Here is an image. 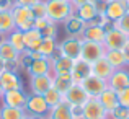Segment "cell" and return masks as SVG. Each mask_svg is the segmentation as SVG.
<instances>
[{
	"instance_id": "obj_1",
	"label": "cell",
	"mask_w": 129,
	"mask_h": 119,
	"mask_svg": "<svg viewBox=\"0 0 129 119\" xmlns=\"http://www.w3.org/2000/svg\"><path fill=\"white\" fill-rule=\"evenodd\" d=\"M46 10L47 18L54 23L66 21L70 15L74 13V5L66 0H46Z\"/></svg>"
},
{
	"instance_id": "obj_2",
	"label": "cell",
	"mask_w": 129,
	"mask_h": 119,
	"mask_svg": "<svg viewBox=\"0 0 129 119\" xmlns=\"http://www.w3.org/2000/svg\"><path fill=\"white\" fill-rule=\"evenodd\" d=\"M12 15H13V21H15V28L20 29V31L31 29L33 25H35V15H33L29 7L13 5L12 7Z\"/></svg>"
},
{
	"instance_id": "obj_3",
	"label": "cell",
	"mask_w": 129,
	"mask_h": 119,
	"mask_svg": "<svg viewBox=\"0 0 129 119\" xmlns=\"http://www.w3.org/2000/svg\"><path fill=\"white\" fill-rule=\"evenodd\" d=\"M105 49H121L127 46V34L123 33L119 28L113 26V28L106 29L105 33V41H103Z\"/></svg>"
},
{
	"instance_id": "obj_4",
	"label": "cell",
	"mask_w": 129,
	"mask_h": 119,
	"mask_svg": "<svg viewBox=\"0 0 129 119\" xmlns=\"http://www.w3.org/2000/svg\"><path fill=\"white\" fill-rule=\"evenodd\" d=\"M49 109L51 108L47 106L46 100H44L43 95H36V93H31L28 96V101H26V108H25V113L29 114V116H47L49 114Z\"/></svg>"
},
{
	"instance_id": "obj_5",
	"label": "cell",
	"mask_w": 129,
	"mask_h": 119,
	"mask_svg": "<svg viewBox=\"0 0 129 119\" xmlns=\"http://www.w3.org/2000/svg\"><path fill=\"white\" fill-rule=\"evenodd\" d=\"M105 52H106V49H105L103 44L82 39V51H80V57H82L83 60L93 64L95 60L105 57Z\"/></svg>"
},
{
	"instance_id": "obj_6",
	"label": "cell",
	"mask_w": 129,
	"mask_h": 119,
	"mask_svg": "<svg viewBox=\"0 0 129 119\" xmlns=\"http://www.w3.org/2000/svg\"><path fill=\"white\" fill-rule=\"evenodd\" d=\"M80 87L83 88V91H85L90 98H98L108 88V83L91 73V75H88L87 78H83L80 82Z\"/></svg>"
},
{
	"instance_id": "obj_7",
	"label": "cell",
	"mask_w": 129,
	"mask_h": 119,
	"mask_svg": "<svg viewBox=\"0 0 129 119\" xmlns=\"http://www.w3.org/2000/svg\"><path fill=\"white\" fill-rule=\"evenodd\" d=\"M108 111L103 108L98 98H90L82 106V119H106Z\"/></svg>"
},
{
	"instance_id": "obj_8",
	"label": "cell",
	"mask_w": 129,
	"mask_h": 119,
	"mask_svg": "<svg viewBox=\"0 0 129 119\" xmlns=\"http://www.w3.org/2000/svg\"><path fill=\"white\" fill-rule=\"evenodd\" d=\"M127 10H129V0H110L105 7L103 15L106 16V20L116 23Z\"/></svg>"
},
{
	"instance_id": "obj_9",
	"label": "cell",
	"mask_w": 129,
	"mask_h": 119,
	"mask_svg": "<svg viewBox=\"0 0 129 119\" xmlns=\"http://www.w3.org/2000/svg\"><path fill=\"white\" fill-rule=\"evenodd\" d=\"M59 49L62 52V56L69 57V59H79L80 57V51H82V39L77 36H70V38L64 39L59 44Z\"/></svg>"
},
{
	"instance_id": "obj_10",
	"label": "cell",
	"mask_w": 129,
	"mask_h": 119,
	"mask_svg": "<svg viewBox=\"0 0 129 119\" xmlns=\"http://www.w3.org/2000/svg\"><path fill=\"white\" fill-rule=\"evenodd\" d=\"M3 104L10 108H18V109H25L26 101H28V95L23 90H10L3 93Z\"/></svg>"
},
{
	"instance_id": "obj_11",
	"label": "cell",
	"mask_w": 129,
	"mask_h": 119,
	"mask_svg": "<svg viewBox=\"0 0 129 119\" xmlns=\"http://www.w3.org/2000/svg\"><path fill=\"white\" fill-rule=\"evenodd\" d=\"M108 88L118 91L124 90V88L129 87V70L127 69H116L113 72V75L108 78Z\"/></svg>"
},
{
	"instance_id": "obj_12",
	"label": "cell",
	"mask_w": 129,
	"mask_h": 119,
	"mask_svg": "<svg viewBox=\"0 0 129 119\" xmlns=\"http://www.w3.org/2000/svg\"><path fill=\"white\" fill-rule=\"evenodd\" d=\"M64 100H66L70 106H80L82 108L83 104L90 100V96L83 91V88L80 87V83H75L66 95H64Z\"/></svg>"
},
{
	"instance_id": "obj_13",
	"label": "cell",
	"mask_w": 129,
	"mask_h": 119,
	"mask_svg": "<svg viewBox=\"0 0 129 119\" xmlns=\"http://www.w3.org/2000/svg\"><path fill=\"white\" fill-rule=\"evenodd\" d=\"M74 85H75V82H74V77H72L70 72H56V73H52V87L56 88L57 91H60L62 95H66Z\"/></svg>"
},
{
	"instance_id": "obj_14",
	"label": "cell",
	"mask_w": 129,
	"mask_h": 119,
	"mask_svg": "<svg viewBox=\"0 0 129 119\" xmlns=\"http://www.w3.org/2000/svg\"><path fill=\"white\" fill-rule=\"evenodd\" d=\"M70 73H72V77H74V82H75V83H80L83 78H87L88 75L93 73L91 72V64L87 62V60H83L82 57H79V59L74 60Z\"/></svg>"
},
{
	"instance_id": "obj_15",
	"label": "cell",
	"mask_w": 129,
	"mask_h": 119,
	"mask_svg": "<svg viewBox=\"0 0 129 119\" xmlns=\"http://www.w3.org/2000/svg\"><path fill=\"white\" fill-rule=\"evenodd\" d=\"M31 93L36 95H44L51 87H52V73L46 75H31Z\"/></svg>"
},
{
	"instance_id": "obj_16",
	"label": "cell",
	"mask_w": 129,
	"mask_h": 119,
	"mask_svg": "<svg viewBox=\"0 0 129 119\" xmlns=\"http://www.w3.org/2000/svg\"><path fill=\"white\" fill-rule=\"evenodd\" d=\"M0 83H2L3 91H10V90H21V80H20L18 73L13 70H3L0 73Z\"/></svg>"
},
{
	"instance_id": "obj_17",
	"label": "cell",
	"mask_w": 129,
	"mask_h": 119,
	"mask_svg": "<svg viewBox=\"0 0 129 119\" xmlns=\"http://www.w3.org/2000/svg\"><path fill=\"white\" fill-rule=\"evenodd\" d=\"M74 13H75V15L79 16V18H82L85 23H90L91 20H93V18H95V16H96L100 12H98L96 3H95V2H91V0H88V2L82 3V5L75 7Z\"/></svg>"
},
{
	"instance_id": "obj_18",
	"label": "cell",
	"mask_w": 129,
	"mask_h": 119,
	"mask_svg": "<svg viewBox=\"0 0 129 119\" xmlns=\"http://www.w3.org/2000/svg\"><path fill=\"white\" fill-rule=\"evenodd\" d=\"M91 72H93V75H96L98 78L108 82V78H110L111 75H113L114 69L111 67V64L108 62L105 57H101V59L95 60L93 64H91Z\"/></svg>"
},
{
	"instance_id": "obj_19",
	"label": "cell",
	"mask_w": 129,
	"mask_h": 119,
	"mask_svg": "<svg viewBox=\"0 0 129 119\" xmlns=\"http://www.w3.org/2000/svg\"><path fill=\"white\" fill-rule=\"evenodd\" d=\"M20 56H21V54H20L18 51H16L15 47H13L12 44L7 41V38L0 41V59H2L5 64L18 62V60H20Z\"/></svg>"
},
{
	"instance_id": "obj_20",
	"label": "cell",
	"mask_w": 129,
	"mask_h": 119,
	"mask_svg": "<svg viewBox=\"0 0 129 119\" xmlns=\"http://www.w3.org/2000/svg\"><path fill=\"white\" fill-rule=\"evenodd\" d=\"M47 116H49V119H74V111L72 106L64 100L54 108H51Z\"/></svg>"
},
{
	"instance_id": "obj_21",
	"label": "cell",
	"mask_w": 129,
	"mask_h": 119,
	"mask_svg": "<svg viewBox=\"0 0 129 119\" xmlns=\"http://www.w3.org/2000/svg\"><path fill=\"white\" fill-rule=\"evenodd\" d=\"M105 28L103 26H96V25H87L85 29H83L80 39H85V41H93V43H100L103 44L105 41Z\"/></svg>"
},
{
	"instance_id": "obj_22",
	"label": "cell",
	"mask_w": 129,
	"mask_h": 119,
	"mask_svg": "<svg viewBox=\"0 0 129 119\" xmlns=\"http://www.w3.org/2000/svg\"><path fill=\"white\" fill-rule=\"evenodd\" d=\"M64 23H66V31L69 33L70 36H77V38H79V34L83 33V29H85V26H87V23L83 21L82 18H79L75 13H72Z\"/></svg>"
},
{
	"instance_id": "obj_23",
	"label": "cell",
	"mask_w": 129,
	"mask_h": 119,
	"mask_svg": "<svg viewBox=\"0 0 129 119\" xmlns=\"http://www.w3.org/2000/svg\"><path fill=\"white\" fill-rule=\"evenodd\" d=\"M28 70L31 75H46V73H51V60L43 56L38 57V59H33Z\"/></svg>"
},
{
	"instance_id": "obj_24",
	"label": "cell",
	"mask_w": 129,
	"mask_h": 119,
	"mask_svg": "<svg viewBox=\"0 0 129 119\" xmlns=\"http://www.w3.org/2000/svg\"><path fill=\"white\" fill-rule=\"evenodd\" d=\"M98 100H100V103L103 104L105 109L108 111V114H110L114 108L119 106V101H118V93L114 90H111V88H106V90H105L103 93L98 96Z\"/></svg>"
},
{
	"instance_id": "obj_25",
	"label": "cell",
	"mask_w": 129,
	"mask_h": 119,
	"mask_svg": "<svg viewBox=\"0 0 129 119\" xmlns=\"http://www.w3.org/2000/svg\"><path fill=\"white\" fill-rule=\"evenodd\" d=\"M23 36H25L26 52H28V51H38L39 44H41V41H43L41 31H38V29L31 28V29H26V31H23Z\"/></svg>"
},
{
	"instance_id": "obj_26",
	"label": "cell",
	"mask_w": 129,
	"mask_h": 119,
	"mask_svg": "<svg viewBox=\"0 0 129 119\" xmlns=\"http://www.w3.org/2000/svg\"><path fill=\"white\" fill-rule=\"evenodd\" d=\"M105 59L111 64L114 70L116 69H124L126 67V59H124V52L121 49H106L105 52Z\"/></svg>"
},
{
	"instance_id": "obj_27",
	"label": "cell",
	"mask_w": 129,
	"mask_h": 119,
	"mask_svg": "<svg viewBox=\"0 0 129 119\" xmlns=\"http://www.w3.org/2000/svg\"><path fill=\"white\" fill-rule=\"evenodd\" d=\"M7 41H8L10 44H12L13 47H15L16 51H18L20 54H25L26 52V46H25V36H23V31H20V29H13V31L8 33V36H7Z\"/></svg>"
},
{
	"instance_id": "obj_28",
	"label": "cell",
	"mask_w": 129,
	"mask_h": 119,
	"mask_svg": "<svg viewBox=\"0 0 129 119\" xmlns=\"http://www.w3.org/2000/svg\"><path fill=\"white\" fill-rule=\"evenodd\" d=\"M15 29L12 10H0V34H8Z\"/></svg>"
},
{
	"instance_id": "obj_29",
	"label": "cell",
	"mask_w": 129,
	"mask_h": 119,
	"mask_svg": "<svg viewBox=\"0 0 129 119\" xmlns=\"http://www.w3.org/2000/svg\"><path fill=\"white\" fill-rule=\"evenodd\" d=\"M72 64H74V59L60 56V57H57V59L51 60V72L52 73H56V72H70Z\"/></svg>"
},
{
	"instance_id": "obj_30",
	"label": "cell",
	"mask_w": 129,
	"mask_h": 119,
	"mask_svg": "<svg viewBox=\"0 0 129 119\" xmlns=\"http://www.w3.org/2000/svg\"><path fill=\"white\" fill-rule=\"evenodd\" d=\"M57 47H59V44H57L56 38H43L41 44H39V47H38V52L41 54L43 57H47V59H49V57L56 52Z\"/></svg>"
},
{
	"instance_id": "obj_31",
	"label": "cell",
	"mask_w": 129,
	"mask_h": 119,
	"mask_svg": "<svg viewBox=\"0 0 129 119\" xmlns=\"http://www.w3.org/2000/svg\"><path fill=\"white\" fill-rule=\"evenodd\" d=\"M43 96H44V100H46V103H47L49 108H54L56 104H59L60 101H64V95L60 93V91H57L54 87H51Z\"/></svg>"
},
{
	"instance_id": "obj_32",
	"label": "cell",
	"mask_w": 129,
	"mask_h": 119,
	"mask_svg": "<svg viewBox=\"0 0 129 119\" xmlns=\"http://www.w3.org/2000/svg\"><path fill=\"white\" fill-rule=\"evenodd\" d=\"M25 116V109H18V108H10L5 106L0 109V119H21Z\"/></svg>"
},
{
	"instance_id": "obj_33",
	"label": "cell",
	"mask_w": 129,
	"mask_h": 119,
	"mask_svg": "<svg viewBox=\"0 0 129 119\" xmlns=\"http://www.w3.org/2000/svg\"><path fill=\"white\" fill-rule=\"evenodd\" d=\"M31 12L35 18H47V10H46V0H39L31 7Z\"/></svg>"
},
{
	"instance_id": "obj_34",
	"label": "cell",
	"mask_w": 129,
	"mask_h": 119,
	"mask_svg": "<svg viewBox=\"0 0 129 119\" xmlns=\"http://www.w3.org/2000/svg\"><path fill=\"white\" fill-rule=\"evenodd\" d=\"M114 26H116V28H119L123 33H126V34L129 36V10L124 13L123 16H121L119 20H118L116 23H114Z\"/></svg>"
},
{
	"instance_id": "obj_35",
	"label": "cell",
	"mask_w": 129,
	"mask_h": 119,
	"mask_svg": "<svg viewBox=\"0 0 129 119\" xmlns=\"http://www.w3.org/2000/svg\"><path fill=\"white\" fill-rule=\"evenodd\" d=\"M110 116L113 117V119H126V117H129V109L119 104L118 108H114V109L108 114V117H110Z\"/></svg>"
},
{
	"instance_id": "obj_36",
	"label": "cell",
	"mask_w": 129,
	"mask_h": 119,
	"mask_svg": "<svg viewBox=\"0 0 129 119\" xmlns=\"http://www.w3.org/2000/svg\"><path fill=\"white\" fill-rule=\"evenodd\" d=\"M41 34H43V38H56L57 36V23L51 21L49 25L41 31Z\"/></svg>"
},
{
	"instance_id": "obj_37",
	"label": "cell",
	"mask_w": 129,
	"mask_h": 119,
	"mask_svg": "<svg viewBox=\"0 0 129 119\" xmlns=\"http://www.w3.org/2000/svg\"><path fill=\"white\" fill-rule=\"evenodd\" d=\"M118 101H119L121 106H124V108L129 109V87L124 88V90H121V91H118Z\"/></svg>"
},
{
	"instance_id": "obj_38",
	"label": "cell",
	"mask_w": 129,
	"mask_h": 119,
	"mask_svg": "<svg viewBox=\"0 0 129 119\" xmlns=\"http://www.w3.org/2000/svg\"><path fill=\"white\" fill-rule=\"evenodd\" d=\"M49 23H51L49 18H35V25H33V28L38 29V31H43Z\"/></svg>"
},
{
	"instance_id": "obj_39",
	"label": "cell",
	"mask_w": 129,
	"mask_h": 119,
	"mask_svg": "<svg viewBox=\"0 0 129 119\" xmlns=\"http://www.w3.org/2000/svg\"><path fill=\"white\" fill-rule=\"evenodd\" d=\"M36 2H39V0H15V5H23V7H29L31 8Z\"/></svg>"
},
{
	"instance_id": "obj_40",
	"label": "cell",
	"mask_w": 129,
	"mask_h": 119,
	"mask_svg": "<svg viewBox=\"0 0 129 119\" xmlns=\"http://www.w3.org/2000/svg\"><path fill=\"white\" fill-rule=\"evenodd\" d=\"M91 2H95V3H96L98 12H100V13H103V12H105V7H106V3L110 2V0H91Z\"/></svg>"
},
{
	"instance_id": "obj_41",
	"label": "cell",
	"mask_w": 129,
	"mask_h": 119,
	"mask_svg": "<svg viewBox=\"0 0 129 119\" xmlns=\"http://www.w3.org/2000/svg\"><path fill=\"white\" fill-rule=\"evenodd\" d=\"M123 52H124V59H126V65H129V46L124 47Z\"/></svg>"
},
{
	"instance_id": "obj_42",
	"label": "cell",
	"mask_w": 129,
	"mask_h": 119,
	"mask_svg": "<svg viewBox=\"0 0 129 119\" xmlns=\"http://www.w3.org/2000/svg\"><path fill=\"white\" fill-rule=\"evenodd\" d=\"M85 2H88V0H70V3L74 5V8L79 7V5H82V3H85Z\"/></svg>"
},
{
	"instance_id": "obj_43",
	"label": "cell",
	"mask_w": 129,
	"mask_h": 119,
	"mask_svg": "<svg viewBox=\"0 0 129 119\" xmlns=\"http://www.w3.org/2000/svg\"><path fill=\"white\" fill-rule=\"evenodd\" d=\"M5 69H7V64L3 62L2 59H0V73H2V72H3V70H5Z\"/></svg>"
},
{
	"instance_id": "obj_44",
	"label": "cell",
	"mask_w": 129,
	"mask_h": 119,
	"mask_svg": "<svg viewBox=\"0 0 129 119\" xmlns=\"http://www.w3.org/2000/svg\"><path fill=\"white\" fill-rule=\"evenodd\" d=\"M3 93H5V91H3V88H2V83H0V98L3 96Z\"/></svg>"
},
{
	"instance_id": "obj_45",
	"label": "cell",
	"mask_w": 129,
	"mask_h": 119,
	"mask_svg": "<svg viewBox=\"0 0 129 119\" xmlns=\"http://www.w3.org/2000/svg\"><path fill=\"white\" fill-rule=\"evenodd\" d=\"M21 119H33V117H31V116H29V114H26V113H25V116H23Z\"/></svg>"
},
{
	"instance_id": "obj_46",
	"label": "cell",
	"mask_w": 129,
	"mask_h": 119,
	"mask_svg": "<svg viewBox=\"0 0 129 119\" xmlns=\"http://www.w3.org/2000/svg\"><path fill=\"white\" fill-rule=\"evenodd\" d=\"M127 46H129V36H127Z\"/></svg>"
},
{
	"instance_id": "obj_47",
	"label": "cell",
	"mask_w": 129,
	"mask_h": 119,
	"mask_svg": "<svg viewBox=\"0 0 129 119\" xmlns=\"http://www.w3.org/2000/svg\"><path fill=\"white\" fill-rule=\"evenodd\" d=\"M66 2H70V0H66Z\"/></svg>"
},
{
	"instance_id": "obj_48",
	"label": "cell",
	"mask_w": 129,
	"mask_h": 119,
	"mask_svg": "<svg viewBox=\"0 0 129 119\" xmlns=\"http://www.w3.org/2000/svg\"><path fill=\"white\" fill-rule=\"evenodd\" d=\"M126 119H129V117H126Z\"/></svg>"
},
{
	"instance_id": "obj_49",
	"label": "cell",
	"mask_w": 129,
	"mask_h": 119,
	"mask_svg": "<svg viewBox=\"0 0 129 119\" xmlns=\"http://www.w3.org/2000/svg\"><path fill=\"white\" fill-rule=\"evenodd\" d=\"M106 119H108V117H106Z\"/></svg>"
}]
</instances>
